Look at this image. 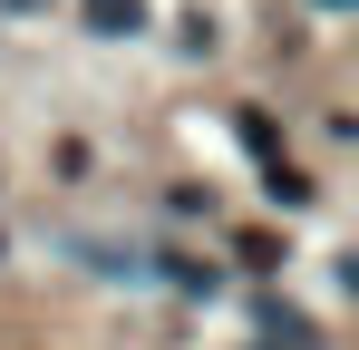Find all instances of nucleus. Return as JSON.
<instances>
[{
	"instance_id": "1",
	"label": "nucleus",
	"mask_w": 359,
	"mask_h": 350,
	"mask_svg": "<svg viewBox=\"0 0 359 350\" xmlns=\"http://www.w3.org/2000/svg\"><path fill=\"white\" fill-rule=\"evenodd\" d=\"M88 10V30L97 39H126V30H146V0H78Z\"/></svg>"
},
{
	"instance_id": "2",
	"label": "nucleus",
	"mask_w": 359,
	"mask_h": 350,
	"mask_svg": "<svg viewBox=\"0 0 359 350\" xmlns=\"http://www.w3.org/2000/svg\"><path fill=\"white\" fill-rule=\"evenodd\" d=\"M262 195H272V205H292V214H301V205H311L320 185H311V175H301L292 156H282V166H262Z\"/></svg>"
},
{
	"instance_id": "3",
	"label": "nucleus",
	"mask_w": 359,
	"mask_h": 350,
	"mask_svg": "<svg viewBox=\"0 0 359 350\" xmlns=\"http://www.w3.org/2000/svg\"><path fill=\"white\" fill-rule=\"evenodd\" d=\"M330 10H340V0H330Z\"/></svg>"
}]
</instances>
